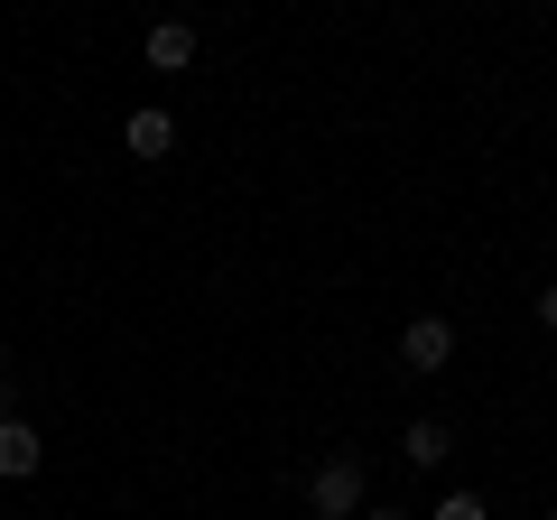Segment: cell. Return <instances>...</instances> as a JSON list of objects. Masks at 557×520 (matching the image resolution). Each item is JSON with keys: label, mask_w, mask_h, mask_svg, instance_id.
<instances>
[{"label": "cell", "mask_w": 557, "mask_h": 520, "mask_svg": "<svg viewBox=\"0 0 557 520\" xmlns=\"http://www.w3.org/2000/svg\"><path fill=\"white\" fill-rule=\"evenodd\" d=\"M548 520H557V511H548Z\"/></svg>", "instance_id": "11"}, {"label": "cell", "mask_w": 557, "mask_h": 520, "mask_svg": "<svg viewBox=\"0 0 557 520\" xmlns=\"http://www.w3.org/2000/svg\"><path fill=\"white\" fill-rule=\"evenodd\" d=\"M399 456H409L418 474H437V465L456 456V428H446V419H409V428H399Z\"/></svg>", "instance_id": "3"}, {"label": "cell", "mask_w": 557, "mask_h": 520, "mask_svg": "<svg viewBox=\"0 0 557 520\" xmlns=\"http://www.w3.org/2000/svg\"><path fill=\"white\" fill-rule=\"evenodd\" d=\"M121 140H131V159H168V149H177V121H168L159 102H139V112L121 121Z\"/></svg>", "instance_id": "5"}, {"label": "cell", "mask_w": 557, "mask_h": 520, "mask_svg": "<svg viewBox=\"0 0 557 520\" xmlns=\"http://www.w3.org/2000/svg\"><path fill=\"white\" fill-rule=\"evenodd\" d=\"M530 317H539V325L557 335V288H539V298H530Z\"/></svg>", "instance_id": "8"}, {"label": "cell", "mask_w": 557, "mask_h": 520, "mask_svg": "<svg viewBox=\"0 0 557 520\" xmlns=\"http://www.w3.org/2000/svg\"><path fill=\"white\" fill-rule=\"evenodd\" d=\"M0 362H10V335H0Z\"/></svg>", "instance_id": "10"}, {"label": "cell", "mask_w": 557, "mask_h": 520, "mask_svg": "<svg viewBox=\"0 0 557 520\" xmlns=\"http://www.w3.org/2000/svg\"><path fill=\"white\" fill-rule=\"evenodd\" d=\"M149 65H159V75H186V65H196V28L159 20V28H149Z\"/></svg>", "instance_id": "6"}, {"label": "cell", "mask_w": 557, "mask_h": 520, "mask_svg": "<svg viewBox=\"0 0 557 520\" xmlns=\"http://www.w3.org/2000/svg\"><path fill=\"white\" fill-rule=\"evenodd\" d=\"M428 520H493V511H483V493H446Z\"/></svg>", "instance_id": "7"}, {"label": "cell", "mask_w": 557, "mask_h": 520, "mask_svg": "<svg viewBox=\"0 0 557 520\" xmlns=\"http://www.w3.org/2000/svg\"><path fill=\"white\" fill-rule=\"evenodd\" d=\"M38 465H47V437H38L28 419H0V474H10V483H28Z\"/></svg>", "instance_id": "4"}, {"label": "cell", "mask_w": 557, "mask_h": 520, "mask_svg": "<svg viewBox=\"0 0 557 520\" xmlns=\"http://www.w3.org/2000/svg\"><path fill=\"white\" fill-rule=\"evenodd\" d=\"M399 362H409V372H446V362H456V325L446 317H409L399 325Z\"/></svg>", "instance_id": "2"}, {"label": "cell", "mask_w": 557, "mask_h": 520, "mask_svg": "<svg viewBox=\"0 0 557 520\" xmlns=\"http://www.w3.org/2000/svg\"><path fill=\"white\" fill-rule=\"evenodd\" d=\"M362 520H409V511H362Z\"/></svg>", "instance_id": "9"}, {"label": "cell", "mask_w": 557, "mask_h": 520, "mask_svg": "<svg viewBox=\"0 0 557 520\" xmlns=\"http://www.w3.org/2000/svg\"><path fill=\"white\" fill-rule=\"evenodd\" d=\"M362 502H372V465H362L354 446L307 474V511H317V520H362Z\"/></svg>", "instance_id": "1"}]
</instances>
